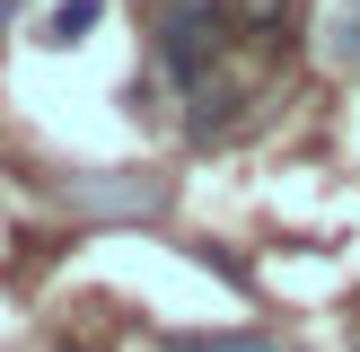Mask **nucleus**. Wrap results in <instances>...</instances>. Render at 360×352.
I'll return each mask as SVG.
<instances>
[{
  "instance_id": "nucleus-1",
  "label": "nucleus",
  "mask_w": 360,
  "mask_h": 352,
  "mask_svg": "<svg viewBox=\"0 0 360 352\" xmlns=\"http://www.w3.org/2000/svg\"><path fill=\"white\" fill-rule=\"evenodd\" d=\"M229 53V0H176L158 9V70L176 88H202Z\"/></svg>"
},
{
  "instance_id": "nucleus-2",
  "label": "nucleus",
  "mask_w": 360,
  "mask_h": 352,
  "mask_svg": "<svg viewBox=\"0 0 360 352\" xmlns=\"http://www.w3.org/2000/svg\"><path fill=\"white\" fill-rule=\"evenodd\" d=\"M238 123H246V88H211V80L193 88V115H185L193 141H229Z\"/></svg>"
},
{
  "instance_id": "nucleus-3",
  "label": "nucleus",
  "mask_w": 360,
  "mask_h": 352,
  "mask_svg": "<svg viewBox=\"0 0 360 352\" xmlns=\"http://www.w3.org/2000/svg\"><path fill=\"white\" fill-rule=\"evenodd\" d=\"M97 18H105V0H62V9H53L35 35H44V44H79V35L97 27Z\"/></svg>"
},
{
  "instance_id": "nucleus-4",
  "label": "nucleus",
  "mask_w": 360,
  "mask_h": 352,
  "mask_svg": "<svg viewBox=\"0 0 360 352\" xmlns=\"http://www.w3.org/2000/svg\"><path fill=\"white\" fill-rule=\"evenodd\" d=\"M167 352H273V344H264V334H246V326H238V334H176Z\"/></svg>"
},
{
  "instance_id": "nucleus-5",
  "label": "nucleus",
  "mask_w": 360,
  "mask_h": 352,
  "mask_svg": "<svg viewBox=\"0 0 360 352\" xmlns=\"http://www.w3.org/2000/svg\"><path fill=\"white\" fill-rule=\"evenodd\" d=\"M281 9H290V0H229V18L255 27V35H281Z\"/></svg>"
},
{
  "instance_id": "nucleus-6",
  "label": "nucleus",
  "mask_w": 360,
  "mask_h": 352,
  "mask_svg": "<svg viewBox=\"0 0 360 352\" xmlns=\"http://www.w3.org/2000/svg\"><path fill=\"white\" fill-rule=\"evenodd\" d=\"M343 53H352V62H360V0H352V9H343Z\"/></svg>"
},
{
  "instance_id": "nucleus-7",
  "label": "nucleus",
  "mask_w": 360,
  "mask_h": 352,
  "mask_svg": "<svg viewBox=\"0 0 360 352\" xmlns=\"http://www.w3.org/2000/svg\"><path fill=\"white\" fill-rule=\"evenodd\" d=\"M53 352H88V344H53Z\"/></svg>"
},
{
  "instance_id": "nucleus-8",
  "label": "nucleus",
  "mask_w": 360,
  "mask_h": 352,
  "mask_svg": "<svg viewBox=\"0 0 360 352\" xmlns=\"http://www.w3.org/2000/svg\"><path fill=\"white\" fill-rule=\"evenodd\" d=\"M273 352H299V344H273Z\"/></svg>"
}]
</instances>
